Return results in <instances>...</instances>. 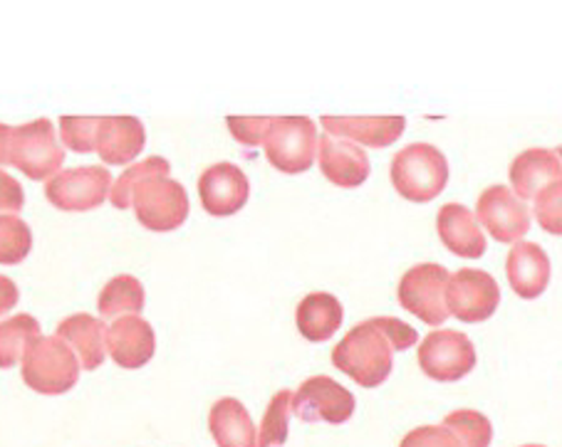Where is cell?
Returning <instances> with one entry per match:
<instances>
[{
  "label": "cell",
  "mask_w": 562,
  "mask_h": 447,
  "mask_svg": "<svg viewBox=\"0 0 562 447\" xmlns=\"http://www.w3.org/2000/svg\"><path fill=\"white\" fill-rule=\"evenodd\" d=\"M501 305V287L488 272L463 267L453 272L446 285V309L459 322L479 324L486 322Z\"/></svg>",
  "instance_id": "cell-9"
},
{
  "label": "cell",
  "mask_w": 562,
  "mask_h": 447,
  "mask_svg": "<svg viewBox=\"0 0 562 447\" xmlns=\"http://www.w3.org/2000/svg\"><path fill=\"white\" fill-rule=\"evenodd\" d=\"M522 447H546V445H522Z\"/></svg>",
  "instance_id": "cell-38"
},
{
  "label": "cell",
  "mask_w": 562,
  "mask_h": 447,
  "mask_svg": "<svg viewBox=\"0 0 562 447\" xmlns=\"http://www.w3.org/2000/svg\"><path fill=\"white\" fill-rule=\"evenodd\" d=\"M451 272L436 262H424L404 272L400 282V302L406 312L422 319L429 326H441L449 319L446 309V285H449Z\"/></svg>",
  "instance_id": "cell-7"
},
{
  "label": "cell",
  "mask_w": 562,
  "mask_h": 447,
  "mask_svg": "<svg viewBox=\"0 0 562 447\" xmlns=\"http://www.w3.org/2000/svg\"><path fill=\"white\" fill-rule=\"evenodd\" d=\"M317 161L323 176L340 188L362 186L372 171L362 146L327 134L317 139Z\"/></svg>",
  "instance_id": "cell-14"
},
{
  "label": "cell",
  "mask_w": 562,
  "mask_h": 447,
  "mask_svg": "<svg viewBox=\"0 0 562 447\" xmlns=\"http://www.w3.org/2000/svg\"><path fill=\"white\" fill-rule=\"evenodd\" d=\"M41 336V324L31 314H15L0 322V368H13L23 362L27 348Z\"/></svg>",
  "instance_id": "cell-24"
},
{
  "label": "cell",
  "mask_w": 562,
  "mask_h": 447,
  "mask_svg": "<svg viewBox=\"0 0 562 447\" xmlns=\"http://www.w3.org/2000/svg\"><path fill=\"white\" fill-rule=\"evenodd\" d=\"M419 342L416 329L394 317H374L352 326L333 352V364L362 388L382 386L392 374L394 352Z\"/></svg>",
  "instance_id": "cell-1"
},
{
  "label": "cell",
  "mask_w": 562,
  "mask_h": 447,
  "mask_svg": "<svg viewBox=\"0 0 562 447\" xmlns=\"http://www.w3.org/2000/svg\"><path fill=\"white\" fill-rule=\"evenodd\" d=\"M555 153H558V159H560V161H562V146H560V149H558V151H555Z\"/></svg>",
  "instance_id": "cell-37"
},
{
  "label": "cell",
  "mask_w": 562,
  "mask_h": 447,
  "mask_svg": "<svg viewBox=\"0 0 562 447\" xmlns=\"http://www.w3.org/2000/svg\"><path fill=\"white\" fill-rule=\"evenodd\" d=\"M23 206H25L23 186L11 176V173L0 169V216H3V213H21Z\"/></svg>",
  "instance_id": "cell-34"
},
{
  "label": "cell",
  "mask_w": 562,
  "mask_h": 447,
  "mask_svg": "<svg viewBox=\"0 0 562 447\" xmlns=\"http://www.w3.org/2000/svg\"><path fill=\"white\" fill-rule=\"evenodd\" d=\"M510 289L522 299H536L550 285V257L536 242H516L506 260Z\"/></svg>",
  "instance_id": "cell-19"
},
{
  "label": "cell",
  "mask_w": 562,
  "mask_h": 447,
  "mask_svg": "<svg viewBox=\"0 0 562 447\" xmlns=\"http://www.w3.org/2000/svg\"><path fill=\"white\" fill-rule=\"evenodd\" d=\"M436 230H439L446 250L459 257L479 260L488 248L476 213L461 206V203H446L439 210V218H436Z\"/></svg>",
  "instance_id": "cell-18"
},
{
  "label": "cell",
  "mask_w": 562,
  "mask_h": 447,
  "mask_svg": "<svg viewBox=\"0 0 562 447\" xmlns=\"http://www.w3.org/2000/svg\"><path fill=\"white\" fill-rule=\"evenodd\" d=\"M342 305L335 295L327 291H313L295 309V324L297 332L303 334L307 342H327L337 334L342 326Z\"/></svg>",
  "instance_id": "cell-23"
},
{
  "label": "cell",
  "mask_w": 562,
  "mask_h": 447,
  "mask_svg": "<svg viewBox=\"0 0 562 447\" xmlns=\"http://www.w3.org/2000/svg\"><path fill=\"white\" fill-rule=\"evenodd\" d=\"M323 129L335 139L386 149L404 134L406 119L404 116H323Z\"/></svg>",
  "instance_id": "cell-17"
},
{
  "label": "cell",
  "mask_w": 562,
  "mask_h": 447,
  "mask_svg": "<svg viewBox=\"0 0 562 447\" xmlns=\"http://www.w3.org/2000/svg\"><path fill=\"white\" fill-rule=\"evenodd\" d=\"M171 173V163L161 157H149L139 163H132V167L122 173V176L112 183V191H110V198H112V206L114 208H130L132 206V191L139 186L144 179H151V176H164L169 179Z\"/></svg>",
  "instance_id": "cell-27"
},
{
  "label": "cell",
  "mask_w": 562,
  "mask_h": 447,
  "mask_svg": "<svg viewBox=\"0 0 562 447\" xmlns=\"http://www.w3.org/2000/svg\"><path fill=\"white\" fill-rule=\"evenodd\" d=\"M132 208L134 216L147 230L169 232L187 222L189 196L181 183L164 176H151L144 179L132 191Z\"/></svg>",
  "instance_id": "cell-6"
},
{
  "label": "cell",
  "mask_w": 562,
  "mask_h": 447,
  "mask_svg": "<svg viewBox=\"0 0 562 447\" xmlns=\"http://www.w3.org/2000/svg\"><path fill=\"white\" fill-rule=\"evenodd\" d=\"M8 163L33 181L57 176L65 163V151L55 136V124L50 119H35L31 124L15 126L11 134V159Z\"/></svg>",
  "instance_id": "cell-5"
},
{
  "label": "cell",
  "mask_w": 562,
  "mask_h": 447,
  "mask_svg": "<svg viewBox=\"0 0 562 447\" xmlns=\"http://www.w3.org/2000/svg\"><path fill=\"white\" fill-rule=\"evenodd\" d=\"M11 134L13 126L0 124V167H11L8 159H11Z\"/></svg>",
  "instance_id": "cell-36"
},
{
  "label": "cell",
  "mask_w": 562,
  "mask_h": 447,
  "mask_svg": "<svg viewBox=\"0 0 562 447\" xmlns=\"http://www.w3.org/2000/svg\"><path fill=\"white\" fill-rule=\"evenodd\" d=\"M97 124H100V116H63L60 139L70 151L92 153Z\"/></svg>",
  "instance_id": "cell-30"
},
{
  "label": "cell",
  "mask_w": 562,
  "mask_h": 447,
  "mask_svg": "<svg viewBox=\"0 0 562 447\" xmlns=\"http://www.w3.org/2000/svg\"><path fill=\"white\" fill-rule=\"evenodd\" d=\"M106 352L122 368H142L157 352V336L142 314L117 317V322L106 329Z\"/></svg>",
  "instance_id": "cell-15"
},
{
  "label": "cell",
  "mask_w": 562,
  "mask_h": 447,
  "mask_svg": "<svg viewBox=\"0 0 562 447\" xmlns=\"http://www.w3.org/2000/svg\"><path fill=\"white\" fill-rule=\"evenodd\" d=\"M23 381L43 396L67 393L80 381V362L63 339L41 336L23 356Z\"/></svg>",
  "instance_id": "cell-3"
},
{
  "label": "cell",
  "mask_w": 562,
  "mask_h": 447,
  "mask_svg": "<svg viewBox=\"0 0 562 447\" xmlns=\"http://www.w3.org/2000/svg\"><path fill=\"white\" fill-rule=\"evenodd\" d=\"M476 218L496 242H506V245H516L530 230L528 206L508 186L483 191L476 203Z\"/></svg>",
  "instance_id": "cell-12"
},
{
  "label": "cell",
  "mask_w": 562,
  "mask_h": 447,
  "mask_svg": "<svg viewBox=\"0 0 562 447\" xmlns=\"http://www.w3.org/2000/svg\"><path fill=\"white\" fill-rule=\"evenodd\" d=\"M422 371L439 383H453L467 378L476 368V346L457 329H439L419 344Z\"/></svg>",
  "instance_id": "cell-8"
},
{
  "label": "cell",
  "mask_w": 562,
  "mask_h": 447,
  "mask_svg": "<svg viewBox=\"0 0 562 447\" xmlns=\"http://www.w3.org/2000/svg\"><path fill=\"white\" fill-rule=\"evenodd\" d=\"M33 248V232L15 216H0V265H18Z\"/></svg>",
  "instance_id": "cell-29"
},
{
  "label": "cell",
  "mask_w": 562,
  "mask_h": 447,
  "mask_svg": "<svg viewBox=\"0 0 562 447\" xmlns=\"http://www.w3.org/2000/svg\"><path fill=\"white\" fill-rule=\"evenodd\" d=\"M55 336L72 348L85 371H94L104 364L106 332L100 319H94L92 314H72L63 319L55 329Z\"/></svg>",
  "instance_id": "cell-21"
},
{
  "label": "cell",
  "mask_w": 562,
  "mask_h": 447,
  "mask_svg": "<svg viewBox=\"0 0 562 447\" xmlns=\"http://www.w3.org/2000/svg\"><path fill=\"white\" fill-rule=\"evenodd\" d=\"M112 188V173L104 167H77L47 181L45 196L60 210H92L102 206Z\"/></svg>",
  "instance_id": "cell-10"
},
{
  "label": "cell",
  "mask_w": 562,
  "mask_h": 447,
  "mask_svg": "<svg viewBox=\"0 0 562 447\" xmlns=\"http://www.w3.org/2000/svg\"><path fill=\"white\" fill-rule=\"evenodd\" d=\"M392 186L404 200L429 203L449 183V161L431 144H409L392 159Z\"/></svg>",
  "instance_id": "cell-2"
},
{
  "label": "cell",
  "mask_w": 562,
  "mask_h": 447,
  "mask_svg": "<svg viewBox=\"0 0 562 447\" xmlns=\"http://www.w3.org/2000/svg\"><path fill=\"white\" fill-rule=\"evenodd\" d=\"M357 401L329 376H313L293 393V413L305 423L342 425L355 415Z\"/></svg>",
  "instance_id": "cell-11"
},
{
  "label": "cell",
  "mask_w": 562,
  "mask_h": 447,
  "mask_svg": "<svg viewBox=\"0 0 562 447\" xmlns=\"http://www.w3.org/2000/svg\"><path fill=\"white\" fill-rule=\"evenodd\" d=\"M441 425L457 437L461 447H491L493 425L488 417L479 411L459 408V411L446 415Z\"/></svg>",
  "instance_id": "cell-28"
},
{
  "label": "cell",
  "mask_w": 562,
  "mask_h": 447,
  "mask_svg": "<svg viewBox=\"0 0 562 447\" xmlns=\"http://www.w3.org/2000/svg\"><path fill=\"white\" fill-rule=\"evenodd\" d=\"M273 116H228L226 124L234 139L244 146H263Z\"/></svg>",
  "instance_id": "cell-32"
},
{
  "label": "cell",
  "mask_w": 562,
  "mask_h": 447,
  "mask_svg": "<svg viewBox=\"0 0 562 447\" xmlns=\"http://www.w3.org/2000/svg\"><path fill=\"white\" fill-rule=\"evenodd\" d=\"M97 309L102 317H120L124 312L142 314L144 309V287L137 277L120 275L106 282L97 297Z\"/></svg>",
  "instance_id": "cell-25"
},
{
  "label": "cell",
  "mask_w": 562,
  "mask_h": 447,
  "mask_svg": "<svg viewBox=\"0 0 562 447\" xmlns=\"http://www.w3.org/2000/svg\"><path fill=\"white\" fill-rule=\"evenodd\" d=\"M18 297H21V291H18L15 282L11 277L0 275V317L11 312V309L18 305Z\"/></svg>",
  "instance_id": "cell-35"
},
{
  "label": "cell",
  "mask_w": 562,
  "mask_h": 447,
  "mask_svg": "<svg viewBox=\"0 0 562 447\" xmlns=\"http://www.w3.org/2000/svg\"><path fill=\"white\" fill-rule=\"evenodd\" d=\"M209 427L218 447H258L256 425L246 405L236 398H221L209 413Z\"/></svg>",
  "instance_id": "cell-22"
},
{
  "label": "cell",
  "mask_w": 562,
  "mask_h": 447,
  "mask_svg": "<svg viewBox=\"0 0 562 447\" xmlns=\"http://www.w3.org/2000/svg\"><path fill=\"white\" fill-rule=\"evenodd\" d=\"M400 447H461V443L443 425H422L406 433Z\"/></svg>",
  "instance_id": "cell-33"
},
{
  "label": "cell",
  "mask_w": 562,
  "mask_h": 447,
  "mask_svg": "<svg viewBox=\"0 0 562 447\" xmlns=\"http://www.w3.org/2000/svg\"><path fill=\"white\" fill-rule=\"evenodd\" d=\"M263 146L273 169L288 176L305 173L317 157V126L310 116H273Z\"/></svg>",
  "instance_id": "cell-4"
},
{
  "label": "cell",
  "mask_w": 562,
  "mask_h": 447,
  "mask_svg": "<svg viewBox=\"0 0 562 447\" xmlns=\"http://www.w3.org/2000/svg\"><path fill=\"white\" fill-rule=\"evenodd\" d=\"M199 196L211 216H236L248 203L250 183L236 163H213L199 176Z\"/></svg>",
  "instance_id": "cell-13"
},
{
  "label": "cell",
  "mask_w": 562,
  "mask_h": 447,
  "mask_svg": "<svg viewBox=\"0 0 562 447\" xmlns=\"http://www.w3.org/2000/svg\"><path fill=\"white\" fill-rule=\"evenodd\" d=\"M290 413H293V391H278L266 408L263 423L258 431V447H285L290 433Z\"/></svg>",
  "instance_id": "cell-26"
},
{
  "label": "cell",
  "mask_w": 562,
  "mask_h": 447,
  "mask_svg": "<svg viewBox=\"0 0 562 447\" xmlns=\"http://www.w3.org/2000/svg\"><path fill=\"white\" fill-rule=\"evenodd\" d=\"M536 220L550 236L562 238V181L542 188L536 196Z\"/></svg>",
  "instance_id": "cell-31"
},
{
  "label": "cell",
  "mask_w": 562,
  "mask_h": 447,
  "mask_svg": "<svg viewBox=\"0 0 562 447\" xmlns=\"http://www.w3.org/2000/svg\"><path fill=\"white\" fill-rule=\"evenodd\" d=\"M147 141L144 124L137 116H100L94 131V151L104 163L124 167L139 157Z\"/></svg>",
  "instance_id": "cell-16"
},
{
  "label": "cell",
  "mask_w": 562,
  "mask_h": 447,
  "mask_svg": "<svg viewBox=\"0 0 562 447\" xmlns=\"http://www.w3.org/2000/svg\"><path fill=\"white\" fill-rule=\"evenodd\" d=\"M562 181V161L550 149H528L510 163V183L520 200H536L542 188Z\"/></svg>",
  "instance_id": "cell-20"
}]
</instances>
